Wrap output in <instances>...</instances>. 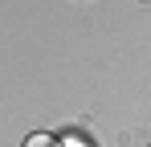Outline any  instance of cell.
Masks as SVG:
<instances>
[{
    "label": "cell",
    "instance_id": "1",
    "mask_svg": "<svg viewBox=\"0 0 151 147\" xmlns=\"http://www.w3.org/2000/svg\"><path fill=\"white\" fill-rule=\"evenodd\" d=\"M25 147H61V143H57L53 135H45V131H37V135H29V139H25Z\"/></svg>",
    "mask_w": 151,
    "mask_h": 147
},
{
    "label": "cell",
    "instance_id": "2",
    "mask_svg": "<svg viewBox=\"0 0 151 147\" xmlns=\"http://www.w3.org/2000/svg\"><path fill=\"white\" fill-rule=\"evenodd\" d=\"M65 147H82V143H78V139H70V143H65Z\"/></svg>",
    "mask_w": 151,
    "mask_h": 147
}]
</instances>
